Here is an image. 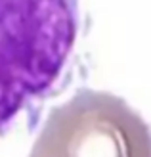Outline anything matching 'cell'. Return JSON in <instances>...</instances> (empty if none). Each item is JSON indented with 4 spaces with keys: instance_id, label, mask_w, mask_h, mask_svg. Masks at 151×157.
<instances>
[{
    "instance_id": "obj_1",
    "label": "cell",
    "mask_w": 151,
    "mask_h": 157,
    "mask_svg": "<svg viewBox=\"0 0 151 157\" xmlns=\"http://www.w3.org/2000/svg\"><path fill=\"white\" fill-rule=\"evenodd\" d=\"M78 29V0H0V130L59 78Z\"/></svg>"
},
{
    "instance_id": "obj_2",
    "label": "cell",
    "mask_w": 151,
    "mask_h": 157,
    "mask_svg": "<svg viewBox=\"0 0 151 157\" xmlns=\"http://www.w3.org/2000/svg\"><path fill=\"white\" fill-rule=\"evenodd\" d=\"M29 157H151V128L124 100L82 90L48 115Z\"/></svg>"
}]
</instances>
